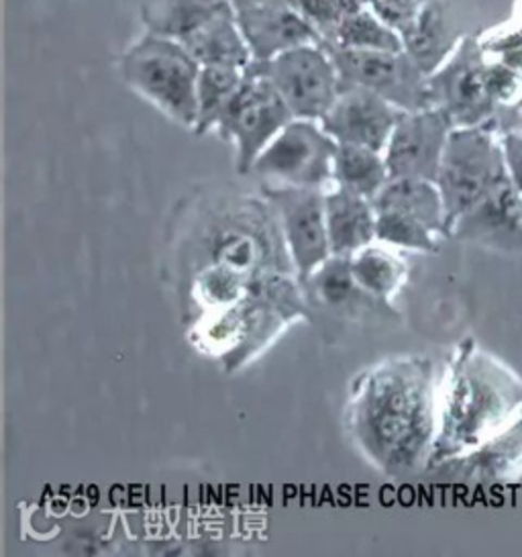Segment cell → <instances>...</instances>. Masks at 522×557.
Returning a JSON list of instances; mask_svg holds the SVG:
<instances>
[{
  "label": "cell",
  "mask_w": 522,
  "mask_h": 557,
  "mask_svg": "<svg viewBox=\"0 0 522 557\" xmlns=\"http://www.w3.org/2000/svg\"><path fill=\"white\" fill-rule=\"evenodd\" d=\"M298 282L309 305L321 311L333 312L341 319L363 321L368 317L390 319L396 314L391 302L375 298L359 286L351 270V256L331 253L307 278Z\"/></svg>",
  "instance_id": "15"
},
{
  "label": "cell",
  "mask_w": 522,
  "mask_h": 557,
  "mask_svg": "<svg viewBox=\"0 0 522 557\" xmlns=\"http://www.w3.org/2000/svg\"><path fill=\"white\" fill-rule=\"evenodd\" d=\"M286 2L319 34L321 41H326L333 35L347 13V7L343 0H286Z\"/></svg>",
  "instance_id": "29"
},
{
  "label": "cell",
  "mask_w": 522,
  "mask_h": 557,
  "mask_svg": "<svg viewBox=\"0 0 522 557\" xmlns=\"http://www.w3.org/2000/svg\"><path fill=\"white\" fill-rule=\"evenodd\" d=\"M200 67L182 41L149 32L133 41L119 60L125 86L190 132H195L198 121Z\"/></svg>",
  "instance_id": "5"
},
{
  "label": "cell",
  "mask_w": 522,
  "mask_h": 557,
  "mask_svg": "<svg viewBox=\"0 0 522 557\" xmlns=\"http://www.w3.org/2000/svg\"><path fill=\"white\" fill-rule=\"evenodd\" d=\"M345 2V7H347V11H351V9H356V7H363V4H374L375 0H343Z\"/></svg>",
  "instance_id": "33"
},
{
  "label": "cell",
  "mask_w": 522,
  "mask_h": 557,
  "mask_svg": "<svg viewBox=\"0 0 522 557\" xmlns=\"http://www.w3.org/2000/svg\"><path fill=\"white\" fill-rule=\"evenodd\" d=\"M245 81V67L202 66L198 76V121L196 135L214 132L219 119L227 111L228 102L237 95Z\"/></svg>",
  "instance_id": "27"
},
{
  "label": "cell",
  "mask_w": 522,
  "mask_h": 557,
  "mask_svg": "<svg viewBox=\"0 0 522 557\" xmlns=\"http://www.w3.org/2000/svg\"><path fill=\"white\" fill-rule=\"evenodd\" d=\"M519 29H521V32H522V25H521V27H519Z\"/></svg>",
  "instance_id": "34"
},
{
  "label": "cell",
  "mask_w": 522,
  "mask_h": 557,
  "mask_svg": "<svg viewBox=\"0 0 522 557\" xmlns=\"http://www.w3.org/2000/svg\"><path fill=\"white\" fill-rule=\"evenodd\" d=\"M439 233L400 211H375V242L419 253H435L439 249Z\"/></svg>",
  "instance_id": "28"
},
{
  "label": "cell",
  "mask_w": 522,
  "mask_h": 557,
  "mask_svg": "<svg viewBox=\"0 0 522 557\" xmlns=\"http://www.w3.org/2000/svg\"><path fill=\"white\" fill-rule=\"evenodd\" d=\"M405 111L363 86H341V92L319 121L337 144L382 151Z\"/></svg>",
  "instance_id": "14"
},
{
  "label": "cell",
  "mask_w": 522,
  "mask_h": 557,
  "mask_svg": "<svg viewBox=\"0 0 522 557\" xmlns=\"http://www.w3.org/2000/svg\"><path fill=\"white\" fill-rule=\"evenodd\" d=\"M182 44L200 66L247 67L253 62L237 13L231 4Z\"/></svg>",
  "instance_id": "21"
},
{
  "label": "cell",
  "mask_w": 522,
  "mask_h": 557,
  "mask_svg": "<svg viewBox=\"0 0 522 557\" xmlns=\"http://www.w3.org/2000/svg\"><path fill=\"white\" fill-rule=\"evenodd\" d=\"M521 414V374L473 337H463L440 377L437 435L424 472L472 451Z\"/></svg>",
  "instance_id": "2"
},
{
  "label": "cell",
  "mask_w": 522,
  "mask_h": 557,
  "mask_svg": "<svg viewBox=\"0 0 522 557\" xmlns=\"http://www.w3.org/2000/svg\"><path fill=\"white\" fill-rule=\"evenodd\" d=\"M508 181L498 123L456 127L449 135L435 181L445 205L447 237L459 216L472 211L480 200Z\"/></svg>",
  "instance_id": "6"
},
{
  "label": "cell",
  "mask_w": 522,
  "mask_h": 557,
  "mask_svg": "<svg viewBox=\"0 0 522 557\" xmlns=\"http://www.w3.org/2000/svg\"><path fill=\"white\" fill-rule=\"evenodd\" d=\"M400 35L412 60L424 74H433L468 34L457 0H431Z\"/></svg>",
  "instance_id": "19"
},
{
  "label": "cell",
  "mask_w": 522,
  "mask_h": 557,
  "mask_svg": "<svg viewBox=\"0 0 522 557\" xmlns=\"http://www.w3.org/2000/svg\"><path fill=\"white\" fill-rule=\"evenodd\" d=\"M325 211L331 253L353 256L361 247L374 244L375 209L370 198L333 186L325 190Z\"/></svg>",
  "instance_id": "20"
},
{
  "label": "cell",
  "mask_w": 522,
  "mask_h": 557,
  "mask_svg": "<svg viewBox=\"0 0 522 557\" xmlns=\"http://www.w3.org/2000/svg\"><path fill=\"white\" fill-rule=\"evenodd\" d=\"M428 92L431 104L445 111L456 127L486 125L505 111L492 95L477 35H465L457 50L428 74Z\"/></svg>",
  "instance_id": "8"
},
{
  "label": "cell",
  "mask_w": 522,
  "mask_h": 557,
  "mask_svg": "<svg viewBox=\"0 0 522 557\" xmlns=\"http://www.w3.org/2000/svg\"><path fill=\"white\" fill-rule=\"evenodd\" d=\"M375 211H400L410 214L440 237H447L445 227V205L435 182L417 178H390L386 186L372 198Z\"/></svg>",
  "instance_id": "23"
},
{
  "label": "cell",
  "mask_w": 522,
  "mask_h": 557,
  "mask_svg": "<svg viewBox=\"0 0 522 557\" xmlns=\"http://www.w3.org/2000/svg\"><path fill=\"white\" fill-rule=\"evenodd\" d=\"M435 363L423 354L375 361L349 382L343 426L359 456L384 475L426 470L437 435Z\"/></svg>",
  "instance_id": "1"
},
{
  "label": "cell",
  "mask_w": 522,
  "mask_h": 557,
  "mask_svg": "<svg viewBox=\"0 0 522 557\" xmlns=\"http://www.w3.org/2000/svg\"><path fill=\"white\" fill-rule=\"evenodd\" d=\"M426 474L470 486H502L522 478V414L488 442L449 459Z\"/></svg>",
  "instance_id": "16"
},
{
  "label": "cell",
  "mask_w": 522,
  "mask_h": 557,
  "mask_svg": "<svg viewBox=\"0 0 522 557\" xmlns=\"http://www.w3.org/2000/svg\"><path fill=\"white\" fill-rule=\"evenodd\" d=\"M522 197L508 181L459 216L449 237L500 253H522Z\"/></svg>",
  "instance_id": "17"
},
{
  "label": "cell",
  "mask_w": 522,
  "mask_h": 557,
  "mask_svg": "<svg viewBox=\"0 0 522 557\" xmlns=\"http://www.w3.org/2000/svg\"><path fill=\"white\" fill-rule=\"evenodd\" d=\"M293 119V111L279 97L276 86L251 62L245 67L241 88L212 133L235 149L237 174L249 176L261 151Z\"/></svg>",
  "instance_id": "7"
},
{
  "label": "cell",
  "mask_w": 522,
  "mask_h": 557,
  "mask_svg": "<svg viewBox=\"0 0 522 557\" xmlns=\"http://www.w3.org/2000/svg\"><path fill=\"white\" fill-rule=\"evenodd\" d=\"M235 13L253 62H270L279 53L321 41L319 34L286 0Z\"/></svg>",
  "instance_id": "18"
},
{
  "label": "cell",
  "mask_w": 522,
  "mask_h": 557,
  "mask_svg": "<svg viewBox=\"0 0 522 557\" xmlns=\"http://www.w3.org/2000/svg\"><path fill=\"white\" fill-rule=\"evenodd\" d=\"M390 181L382 151L339 144L333 160V186L372 198Z\"/></svg>",
  "instance_id": "25"
},
{
  "label": "cell",
  "mask_w": 522,
  "mask_h": 557,
  "mask_svg": "<svg viewBox=\"0 0 522 557\" xmlns=\"http://www.w3.org/2000/svg\"><path fill=\"white\" fill-rule=\"evenodd\" d=\"M228 4V0H146L139 17L149 34L184 41Z\"/></svg>",
  "instance_id": "22"
},
{
  "label": "cell",
  "mask_w": 522,
  "mask_h": 557,
  "mask_svg": "<svg viewBox=\"0 0 522 557\" xmlns=\"http://www.w3.org/2000/svg\"><path fill=\"white\" fill-rule=\"evenodd\" d=\"M453 121L437 107L402 113L384 149L390 178L437 181Z\"/></svg>",
  "instance_id": "13"
},
{
  "label": "cell",
  "mask_w": 522,
  "mask_h": 557,
  "mask_svg": "<svg viewBox=\"0 0 522 557\" xmlns=\"http://www.w3.org/2000/svg\"><path fill=\"white\" fill-rule=\"evenodd\" d=\"M231 7L235 11H245V9H251V7H260V4H270V2H276V0H228Z\"/></svg>",
  "instance_id": "32"
},
{
  "label": "cell",
  "mask_w": 522,
  "mask_h": 557,
  "mask_svg": "<svg viewBox=\"0 0 522 557\" xmlns=\"http://www.w3.org/2000/svg\"><path fill=\"white\" fill-rule=\"evenodd\" d=\"M431 0H375V11L400 34Z\"/></svg>",
  "instance_id": "30"
},
{
  "label": "cell",
  "mask_w": 522,
  "mask_h": 557,
  "mask_svg": "<svg viewBox=\"0 0 522 557\" xmlns=\"http://www.w3.org/2000/svg\"><path fill=\"white\" fill-rule=\"evenodd\" d=\"M521 214H522V207H521Z\"/></svg>",
  "instance_id": "35"
},
{
  "label": "cell",
  "mask_w": 522,
  "mask_h": 557,
  "mask_svg": "<svg viewBox=\"0 0 522 557\" xmlns=\"http://www.w3.org/2000/svg\"><path fill=\"white\" fill-rule=\"evenodd\" d=\"M276 86L294 119L321 121L341 92V76L323 41L279 53L270 62H253Z\"/></svg>",
  "instance_id": "10"
},
{
  "label": "cell",
  "mask_w": 522,
  "mask_h": 557,
  "mask_svg": "<svg viewBox=\"0 0 522 557\" xmlns=\"http://www.w3.org/2000/svg\"><path fill=\"white\" fill-rule=\"evenodd\" d=\"M341 86H363L375 95L384 97L400 111L428 109V74H424L407 50L398 51H356L331 48Z\"/></svg>",
  "instance_id": "11"
},
{
  "label": "cell",
  "mask_w": 522,
  "mask_h": 557,
  "mask_svg": "<svg viewBox=\"0 0 522 557\" xmlns=\"http://www.w3.org/2000/svg\"><path fill=\"white\" fill-rule=\"evenodd\" d=\"M261 195L276 209L296 276L304 280L331 256L326 231L325 190L265 184Z\"/></svg>",
  "instance_id": "12"
},
{
  "label": "cell",
  "mask_w": 522,
  "mask_h": 557,
  "mask_svg": "<svg viewBox=\"0 0 522 557\" xmlns=\"http://www.w3.org/2000/svg\"><path fill=\"white\" fill-rule=\"evenodd\" d=\"M323 44L331 48L356 51L405 50L402 35L370 4L347 11L337 29Z\"/></svg>",
  "instance_id": "24"
},
{
  "label": "cell",
  "mask_w": 522,
  "mask_h": 557,
  "mask_svg": "<svg viewBox=\"0 0 522 557\" xmlns=\"http://www.w3.org/2000/svg\"><path fill=\"white\" fill-rule=\"evenodd\" d=\"M298 319H310V305L296 276L270 274L233 307L195 321L196 345L227 372L253 360Z\"/></svg>",
  "instance_id": "3"
},
{
  "label": "cell",
  "mask_w": 522,
  "mask_h": 557,
  "mask_svg": "<svg viewBox=\"0 0 522 557\" xmlns=\"http://www.w3.org/2000/svg\"><path fill=\"white\" fill-rule=\"evenodd\" d=\"M502 148H505L508 176L522 197V132L519 129L502 132Z\"/></svg>",
  "instance_id": "31"
},
{
  "label": "cell",
  "mask_w": 522,
  "mask_h": 557,
  "mask_svg": "<svg viewBox=\"0 0 522 557\" xmlns=\"http://www.w3.org/2000/svg\"><path fill=\"white\" fill-rule=\"evenodd\" d=\"M337 146L319 121L293 119L261 151L251 174L279 186L326 190Z\"/></svg>",
  "instance_id": "9"
},
{
  "label": "cell",
  "mask_w": 522,
  "mask_h": 557,
  "mask_svg": "<svg viewBox=\"0 0 522 557\" xmlns=\"http://www.w3.org/2000/svg\"><path fill=\"white\" fill-rule=\"evenodd\" d=\"M196 258L202 260L198 268L225 265L249 278L296 276L276 209L265 197L219 200L196 230Z\"/></svg>",
  "instance_id": "4"
},
{
  "label": "cell",
  "mask_w": 522,
  "mask_h": 557,
  "mask_svg": "<svg viewBox=\"0 0 522 557\" xmlns=\"http://www.w3.org/2000/svg\"><path fill=\"white\" fill-rule=\"evenodd\" d=\"M351 270L363 290L391 302L408 278V265L386 247H361L351 256Z\"/></svg>",
  "instance_id": "26"
}]
</instances>
